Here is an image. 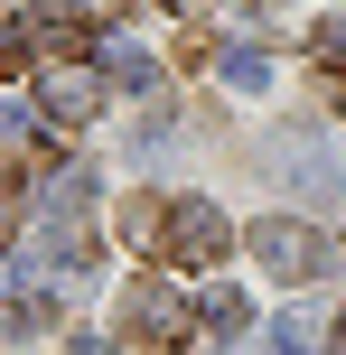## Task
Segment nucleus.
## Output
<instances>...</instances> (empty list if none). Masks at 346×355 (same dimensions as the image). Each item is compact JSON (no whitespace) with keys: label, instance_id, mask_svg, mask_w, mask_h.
<instances>
[{"label":"nucleus","instance_id":"obj_11","mask_svg":"<svg viewBox=\"0 0 346 355\" xmlns=\"http://www.w3.org/2000/svg\"><path fill=\"white\" fill-rule=\"evenodd\" d=\"M37 56V28H28V10H0V75H19Z\"/></svg>","mask_w":346,"mask_h":355},{"label":"nucleus","instance_id":"obj_15","mask_svg":"<svg viewBox=\"0 0 346 355\" xmlns=\"http://www.w3.org/2000/svg\"><path fill=\"white\" fill-rule=\"evenodd\" d=\"M318 66H346V19H328V28H318Z\"/></svg>","mask_w":346,"mask_h":355},{"label":"nucleus","instance_id":"obj_1","mask_svg":"<svg viewBox=\"0 0 346 355\" xmlns=\"http://www.w3.org/2000/svg\"><path fill=\"white\" fill-rule=\"evenodd\" d=\"M243 243H253V262L272 271V281H291V290H300V281H318V271L337 262V252H328V234H318V225H300V215H262Z\"/></svg>","mask_w":346,"mask_h":355},{"label":"nucleus","instance_id":"obj_5","mask_svg":"<svg viewBox=\"0 0 346 355\" xmlns=\"http://www.w3.org/2000/svg\"><path fill=\"white\" fill-rule=\"evenodd\" d=\"M28 262L85 271V262H94V225H85V215H47V225H37V243H28Z\"/></svg>","mask_w":346,"mask_h":355},{"label":"nucleus","instance_id":"obj_10","mask_svg":"<svg viewBox=\"0 0 346 355\" xmlns=\"http://www.w3.org/2000/svg\"><path fill=\"white\" fill-rule=\"evenodd\" d=\"M159 225H168V196H131V206H122V243L159 252Z\"/></svg>","mask_w":346,"mask_h":355},{"label":"nucleus","instance_id":"obj_12","mask_svg":"<svg viewBox=\"0 0 346 355\" xmlns=\"http://www.w3.org/2000/svg\"><path fill=\"white\" fill-rule=\"evenodd\" d=\"M225 85H234V94H262V85H272V56H262V47H234V56H225Z\"/></svg>","mask_w":346,"mask_h":355},{"label":"nucleus","instance_id":"obj_3","mask_svg":"<svg viewBox=\"0 0 346 355\" xmlns=\"http://www.w3.org/2000/svg\"><path fill=\"white\" fill-rule=\"evenodd\" d=\"M159 252L178 271H216L225 252H234V225H225L206 196H168V225H159Z\"/></svg>","mask_w":346,"mask_h":355},{"label":"nucleus","instance_id":"obj_9","mask_svg":"<svg viewBox=\"0 0 346 355\" xmlns=\"http://www.w3.org/2000/svg\"><path fill=\"white\" fill-rule=\"evenodd\" d=\"M37 206H47V215H85V206H94V168H85V159H75V168H47Z\"/></svg>","mask_w":346,"mask_h":355},{"label":"nucleus","instance_id":"obj_17","mask_svg":"<svg viewBox=\"0 0 346 355\" xmlns=\"http://www.w3.org/2000/svg\"><path fill=\"white\" fill-rule=\"evenodd\" d=\"M328 355H346V318H337V337H328Z\"/></svg>","mask_w":346,"mask_h":355},{"label":"nucleus","instance_id":"obj_14","mask_svg":"<svg viewBox=\"0 0 346 355\" xmlns=\"http://www.w3.org/2000/svg\"><path fill=\"white\" fill-rule=\"evenodd\" d=\"M309 346H318V318H300V309H291V318L272 327V346H262V355H309Z\"/></svg>","mask_w":346,"mask_h":355},{"label":"nucleus","instance_id":"obj_7","mask_svg":"<svg viewBox=\"0 0 346 355\" xmlns=\"http://www.w3.org/2000/svg\"><path fill=\"white\" fill-rule=\"evenodd\" d=\"M47 122H94V75H85V66H75V75L56 66V75H47Z\"/></svg>","mask_w":346,"mask_h":355},{"label":"nucleus","instance_id":"obj_8","mask_svg":"<svg viewBox=\"0 0 346 355\" xmlns=\"http://www.w3.org/2000/svg\"><path fill=\"white\" fill-rule=\"evenodd\" d=\"M103 75H112L122 94H159V75H150V47H141V37H112V47H103Z\"/></svg>","mask_w":346,"mask_h":355},{"label":"nucleus","instance_id":"obj_6","mask_svg":"<svg viewBox=\"0 0 346 355\" xmlns=\"http://www.w3.org/2000/svg\"><path fill=\"white\" fill-rule=\"evenodd\" d=\"M197 318H206V337H216V346H243V337H253V300H243V290H206Z\"/></svg>","mask_w":346,"mask_h":355},{"label":"nucleus","instance_id":"obj_16","mask_svg":"<svg viewBox=\"0 0 346 355\" xmlns=\"http://www.w3.org/2000/svg\"><path fill=\"white\" fill-rule=\"evenodd\" d=\"M318 94H328V112H346V66H328V75H318Z\"/></svg>","mask_w":346,"mask_h":355},{"label":"nucleus","instance_id":"obj_4","mask_svg":"<svg viewBox=\"0 0 346 355\" xmlns=\"http://www.w3.org/2000/svg\"><path fill=\"white\" fill-rule=\"evenodd\" d=\"M28 28H37V47H56V56H85L103 19H94L85 0H47V10H28Z\"/></svg>","mask_w":346,"mask_h":355},{"label":"nucleus","instance_id":"obj_2","mask_svg":"<svg viewBox=\"0 0 346 355\" xmlns=\"http://www.w3.org/2000/svg\"><path fill=\"white\" fill-rule=\"evenodd\" d=\"M197 327H206V318H197V309H187L168 281H131V290H122V337H131V346L168 355V346H187V337H197Z\"/></svg>","mask_w":346,"mask_h":355},{"label":"nucleus","instance_id":"obj_13","mask_svg":"<svg viewBox=\"0 0 346 355\" xmlns=\"http://www.w3.org/2000/svg\"><path fill=\"white\" fill-rule=\"evenodd\" d=\"M19 215H28V168H19V159H0V234H10Z\"/></svg>","mask_w":346,"mask_h":355}]
</instances>
